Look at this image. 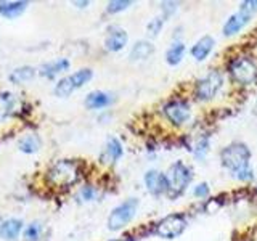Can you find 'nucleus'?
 <instances>
[{
  "mask_svg": "<svg viewBox=\"0 0 257 241\" xmlns=\"http://www.w3.org/2000/svg\"><path fill=\"white\" fill-rule=\"evenodd\" d=\"M249 161H251V150L243 142H233L220 151L222 166L241 182H251L254 179V171Z\"/></svg>",
  "mask_w": 257,
  "mask_h": 241,
  "instance_id": "1",
  "label": "nucleus"
},
{
  "mask_svg": "<svg viewBox=\"0 0 257 241\" xmlns=\"http://www.w3.org/2000/svg\"><path fill=\"white\" fill-rule=\"evenodd\" d=\"M79 166L74 161L61 159L55 163L47 174V180L60 188H69L72 183L79 180Z\"/></svg>",
  "mask_w": 257,
  "mask_h": 241,
  "instance_id": "2",
  "label": "nucleus"
},
{
  "mask_svg": "<svg viewBox=\"0 0 257 241\" xmlns=\"http://www.w3.org/2000/svg\"><path fill=\"white\" fill-rule=\"evenodd\" d=\"M167 179H169L167 195L171 198H179L182 193L187 190L190 182L193 180V171L188 164L183 163V161H175V163L169 167Z\"/></svg>",
  "mask_w": 257,
  "mask_h": 241,
  "instance_id": "3",
  "label": "nucleus"
},
{
  "mask_svg": "<svg viewBox=\"0 0 257 241\" xmlns=\"http://www.w3.org/2000/svg\"><path fill=\"white\" fill-rule=\"evenodd\" d=\"M139 204H140V201L137 198H128L124 203L116 206L108 217V228L111 231H117L127 227V225L134 220L137 211H139Z\"/></svg>",
  "mask_w": 257,
  "mask_h": 241,
  "instance_id": "4",
  "label": "nucleus"
},
{
  "mask_svg": "<svg viewBox=\"0 0 257 241\" xmlns=\"http://www.w3.org/2000/svg\"><path fill=\"white\" fill-rule=\"evenodd\" d=\"M223 87V74L220 71L212 69L203 76L195 84V96L199 101H209L220 92Z\"/></svg>",
  "mask_w": 257,
  "mask_h": 241,
  "instance_id": "5",
  "label": "nucleus"
},
{
  "mask_svg": "<svg viewBox=\"0 0 257 241\" xmlns=\"http://www.w3.org/2000/svg\"><path fill=\"white\" fill-rule=\"evenodd\" d=\"M228 72L231 79L239 85L252 84L257 77V66L249 56H238L228 64Z\"/></svg>",
  "mask_w": 257,
  "mask_h": 241,
  "instance_id": "6",
  "label": "nucleus"
},
{
  "mask_svg": "<svg viewBox=\"0 0 257 241\" xmlns=\"http://www.w3.org/2000/svg\"><path fill=\"white\" fill-rule=\"evenodd\" d=\"M187 225H188V220L183 214H180V212L169 214L156 223L155 233L159 238L174 239L177 236H180L182 233L187 230Z\"/></svg>",
  "mask_w": 257,
  "mask_h": 241,
  "instance_id": "7",
  "label": "nucleus"
},
{
  "mask_svg": "<svg viewBox=\"0 0 257 241\" xmlns=\"http://www.w3.org/2000/svg\"><path fill=\"white\" fill-rule=\"evenodd\" d=\"M93 77V71L88 68H82L76 72H72L71 76L63 77L58 84L55 87V95L60 96V98H64V96H69L76 88H80L82 85H85L88 80Z\"/></svg>",
  "mask_w": 257,
  "mask_h": 241,
  "instance_id": "8",
  "label": "nucleus"
},
{
  "mask_svg": "<svg viewBox=\"0 0 257 241\" xmlns=\"http://www.w3.org/2000/svg\"><path fill=\"white\" fill-rule=\"evenodd\" d=\"M163 112L169 123H172L175 127L187 124L191 117V108L185 100H171L164 104Z\"/></svg>",
  "mask_w": 257,
  "mask_h": 241,
  "instance_id": "9",
  "label": "nucleus"
},
{
  "mask_svg": "<svg viewBox=\"0 0 257 241\" xmlns=\"http://www.w3.org/2000/svg\"><path fill=\"white\" fill-rule=\"evenodd\" d=\"M145 180V187H147L148 193L153 196H163L169 193V179L164 172L156 171V169H151L143 177Z\"/></svg>",
  "mask_w": 257,
  "mask_h": 241,
  "instance_id": "10",
  "label": "nucleus"
},
{
  "mask_svg": "<svg viewBox=\"0 0 257 241\" xmlns=\"http://www.w3.org/2000/svg\"><path fill=\"white\" fill-rule=\"evenodd\" d=\"M251 18H252V16H249L243 10H238L235 15H231L230 18L225 21V24H223V36L225 37L236 36L238 32L243 29L249 21H251Z\"/></svg>",
  "mask_w": 257,
  "mask_h": 241,
  "instance_id": "11",
  "label": "nucleus"
},
{
  "mask_svg": "<svg viewBox=\"0 0 257 241\" xmlns=\"http://www.w3.org/2000/svg\"><path fill=\"white\" fill-rule=\"evenodd\" d=\"M127 40H128V36L122 28L112 26L109 28L108 36L104 39V47H106V50L109 52H120L127 45Z\"/></svg>",
  "mask_w": 257,
  "mask_h": 241,
  "instance_id": "12",
  "label": "nucleus"
},
{
  "mask_svg": "<svg viewBox=\"0 0 257 241\" xmlns=\"http://www.w3.org/2000/svg\"><path fill=\"white\" fill-rule=\"evenodd\" d=\"M214 47H215L214 37L212 36H203L195 45L191 47V56L196 61H204L207 56L212 53Z\"/></svg>",
  "mask_w": 257,
  "mask_h": 241,
  "instance_id": "13",
  "label": "nucleus"
},
{
  "mask_svg": "<svg viewBox=\"0 0 257 241\" xmlns=\"http://www.w3.org/2000/svg\"><path fill=\"white\" fill-rule=\"evenodd\" d=\"M124 155V148H122V143H120L119 139L116 137H109L108 142H106V148H104L103 155H101V161L103 163H109V164H114L116 161H119Z\"/></svg>",
  "mask_w": 257,
  "mask_h": 241,
  "instance_id": "14",
  "label": "nucleus"
},
{
  "mask_svg": "<svg viewBox=\"0 0 257 241\" xmlns=\"http://www.w3.org/2000/svg\"><path fill=\"white\" fill-rule=\"evenodd\" d=\"M114 101L111 93L106 92H101V90H95L90 92L85 96V106L88 109H101V108H106L109 104Z\"/></svg>",
  "mask_w": 257,
  "mask_h": 241,
  "instance_id": "15",
  "label": "nucleus"
},
{
  "mask_svg": "<svg viewBox=\"0 0 257 241\" xmlns=\"http://www.w3.org/2000/svg\"><path fill=\"white\" fill-rule=\"evenodd\" d=\"M23 239L24 241H47L48 239V228L39 220L31 222L23 231Z\"/></svg>",
  "mask_w": 257,
  "mask_h": 241,
  "instance_id": "16",
  "label": "nucleus"
},
{
  "mask_svg": "<svg viewBox=\"0 0 257 241\" xmlns=\"http://www.w3.org/2000/svg\"><path fill=\"white\" fill-rule=\"evenodd\" d=\"M155 52V45H153L150 40H139V42H135V45L132 47L131 50V60L132 61H143L150 58Z\"/></svg>",
  "mask_w": 257,
  "mask_h": 241,
  "instance_id": "17",
  "label": "nucleus"
},
{
  "mask_svg": "<svg viewBox=\"0 0 257 241\" xmlns=\"http://www.w3.org/2000/svg\"><path fill=\"white\" fill-rule=\"evenodd\" d=\"M23 228V222L20 219H8L0 223V238L16 239Z\"/></svg>",
  "mask_w": 257,
  "mask_h": 241,
  "instance_id": "18",
  "label": "nucleus"
},
{
  "mask_svg": "<svg viewBox=\"0 0 257 241\" xmlns=\"http://www.w3.org/2000/svg\"><path fill=\"white\" fill-rule=\"evenodd\" d=\"M28 2L15 0V2H0V15L5 18H16L28 8Z\"/></svg>",
  "mask_w": 257,
  "mask_h": 241,
  "instance_id": "19",
  "label": "nucleus"
},
{
  "mask_svg": "<svg viewBox=\"0 0 257 241\" xmlns=\"http://www.w3.org/2000/svg\"><path fill=\"white\" fill-rule=\"evenodd\" d=\"M69 69V60L66 58H60V60H55V61H50L42 66L40 69V74L44 77H48V79H53L56 74H60V72Z\"/></svg>",
  "mask_w": 257,
  "mask_h": 241,
  "instance_id": "20",
  "label": "nucleus"
},
{
  "mask_svg": "<svg viewBox=\"0 0 257 241\" xmlns=\"http://www.w3.org/2000/svg\"><path fill=\"white\" fill-rule=\"evenodd\" d=\"M185 50H187V47H185L183 42H180V40L179 42H174L166 52V63L171 64V66H177L183 60Z\"/></svg>",
  "mask_w": 257,
  "mask_h": 241,
  "instance_id": "21",
  "label": "nucleus"
},
{
  "mask_svg": "<svg viewBox=\"0 0 257 241\" xmlns=\"http://www.w3.org/2000/svg\"><path fill=\"white\" fill-rule=\"evenodd\" d=\"M40 145H42V142H40L39 137L34 134H29L26 137H23V139L18 142V148H20V151L31 155V153H36L37 150H40Z\"/></svg>",
  "mask_w": 257,
  "mask_h": 241,
  "instance_id": "22",
  "label": "nucleus"
},
{
  "mask_svg": "<svg viewBox=\"0 0 257 241\" xmlns=\"http://www.w3.org/2000/svg\"><path fill=\"white\" fill-rule=\"evenodd\" d=\"M16 104L15 95L10 92H0V117H7L12 114Z\"/></svg>",
  "mask_w": 257,
  "mask_h": 241,
  "instance_id": "23",
  "label": "nucleus"
},
{
  "mask_svg": "<svg viewBox=\"0 0 257 241\" xmlns=\"http://www.w3.org/2000/svg\"><path fill=\"white\" fill-rule=\"evenodd\" d=\"M34 72H36L34 68H31V66L18 68V69H15L10 74V80H12L13 84H23V82H26V80L32 79Z\"/></svg>",
  "mask_w": 257,
  "mask_h": 241,
  "instance_id": "24",
  "label": "nucleus"
},
{
  "mask_svg": "<svg viewBox=\"0 0 257 241\" xmlns=\"http://www.w3.org/2000/svg\"><path fill=\"white\" fill-rule=\"evenodd\" d=\"M209 147H211V142H209L207 137H201V139L196 142L195 145V158L199 159V161H203L207 155V151H209Z\"/></svg>",
  "mask_w": 257,
  "mask_h": 241,
  "instance_id": "25",
  "label": "nucleus"
},
{
  "mask_svg": "<svg viewBox=\"0 0 257 241\" xmlns=\"http://www.w3.org/2000/svg\"><path fill=\"white\" fill-rule=\"evenodd\" d=\"M164 18L163 16H156V18H153L150 23H148V26H147V31H148V36L150 37H158L161 34V31H163L164 28Z\"/></svg>",
  "mask_w": 257,
  "mask_h": 241,
  "instance_id": "26",
  "label": "nucleus"
},
{
  "mask_svg": "<svg viewBox=\"0 0 257 241\" xmlns=\"http://www.w3.org/2000/svg\"><path fill=\"white\" fill-rule=\"evenodd\" d=\"M128 7H132V2H131V0H112V2L108 4L106 12H108V13H119V12L127 10Z\"/></svg>",
  "mask_w": 257,
  "mask_h": 241,
  "instance_id": "27",
  "label": "nucleus"
},
{
  "mask_svg": "<svg viewBox=\"0 0 257 241\" xmlns=\"http://www.w3.org/2000/svg\"><path fill=\"white\" fill-rule=\"evenodd\" d=\"M209 193H211V188H209V183H206V182H201L193 188V195H195V198H199V199L207 198Z\"/></svg>",
  "mask_w": 257,
  "mask_h": 241,
  "instance_id": "28",
  "label": "nucleus"
},
{
  "mask_svg": "<svg viewBox=\"0 0 257 241\" xmlns=\"http://www.w3.org/2000/svg\"><path fill=\"white\" fill-rule=\"evenodd\" d=\"M177 5H179L177 2H163L161 4V10H163V15L161 16H163L164 20L171 18V16L177 12V8H179Z\"/></svg>",
  "mask_w": 257,
  "mask_h": 241,
  "instance_id": "29",
  "label": "nucleus"
},
{
  "mask_svg": "<svg viewBox=\"0 0 257 241\" xmlns=\"http://www.w3.org/2000/svg\"><path fill=\"white\" fill-rule=\"evenodd\" d=\"M239 10H243L249 16H252L254 13H257V0H249V2H243V4H241V7H239Z\"/></svg>",
  "mask_w": 257,
  "mask_h": 241,
  "instance_id": "30",
  "label": "nucleus"
},
{
  "mask_svg": "<svg viewBox=\"0 0 257 241\" xmlns=\"http://www.w3.org/2000/svg\"><path fill=\"white\" fill-rule=\"evenodd\" d=\"M80 195H82V198H84L85 201H90V199L95 198V190H93L92 187H84L82 191H80Z\"/></svg>",
  "mask_w": 257,
  "mask_h": 241,
  "instance_id": "31",
  "label": "nucleus"
},
{
  "mask_svg": "<svg viewBox=\"0 0 257 241\" xmlns=\"http://www.w3.org/2000/svg\"><path fill=\"white\" fill-rule=\"evenodd\" d=\"M111 241H134V238H131V236H122V238H117V239H111Z\"/></svg>",
  "mask_w": 257,
  "mask_h": 241,
  "instance_id": "32",
  "label": "nucleus"
},
{
  "mask_svg": "<svg viewBox=\"0 0 257 241\" xmlns=\"http://www.w3.org/2000/svg\"><path fill=\"white\" fill-rule=\"evenodd\" d=\"M74 5L79 7V8H84L85 5H88V2H74Z\"/></svg>",
  "mask_w": 257,
  "mask_h": 241,
  "instance_id": "33",
  "label": "nucleus"
}]
</instances>
